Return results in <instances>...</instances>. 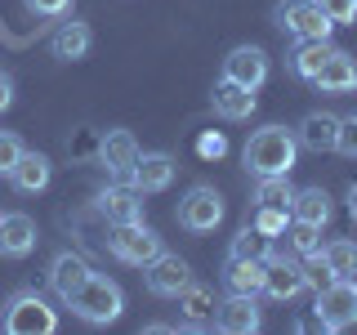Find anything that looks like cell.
<instances>
[{"label": "cell", "instance_id": "22", "mask_svg": "<svg viewBox=\"0 0 357 335\" xmlns=\"http://www.w3.org/2000/svg\"><path fill=\"white\" fill-rule=\"evenodd\" d=\"M223 282H228V290H237V295H259L264 290V260H232L228 255Z\"/></svg>", "mask_w": 357, "mask_h": 335}, {"label": "cell", "instance_id": "38", "mask_svg": "<svg viewBox=\"0 0 357 335\" xmlns=\"http://www.w3.org/2000/svg\"><path fill=\"white\" fill-rule=\"evenodd\" d=\"M349 215H353V219H357V184H353V188H349Z\"/></svg>", "mask_w": 357, "mask_h": 335}, {"label": "cell", "instance_id": "18", "mask_svg": "<svg viewBox=\"0 0 357 335\" xmlns=\"http://www.w3.org/2000/svg\"><path fill=\"white\" fill-rule=\"evenodd\" d=\"M94 273L89 268V260L85 255H76V251H63V255H54V264H50V286H54V295L59 299H67L76 286L85 282V277Z\"/></svg>", "mask_w": 357, "mask_h": 335}, {"label": "cell", "instance_id": "5", "mask_svg": "<svg viewBox=\"0 0 357 335\" xmlns=\"http://www.w3.org/2000/svg\"><path fill=\"white\" fill-rule=\"evenodd\" d=\"M273 18H277V27L290 31L295 40H326L331 27H335L317 0H282Z\"/></svg>", "mask_w": 357, "mask_h": 335}, {"label": "cell", "instance_id": "31", "mask_svg": "<svg viewBox=\"0 0 357 335\" xmlns=\"http://www.w3.org/2000/svg\"><path fill=\"white\" fill-rule=\"evenodd\" d=\"M286 223H290V215H286V210L255 206V228H259L264 237H282V232H286Z\"/></svg>", "mask_w": 357, "mask_h": 335}, {"label": "cell", "instance_id": "21", "mask_svg": "<svg viewBox=\"0 0 357 335\" xmlns=\"http://www.w3.org/2000/svg\"><path fill=\"white\" fill-rule=\"evenodd\" d=\"M290 219H304L312 228H326L331 223V197L321 188H304V193L290 197Z\"/></svg>", "mask_w": 357, "mask_h": 335}, {"label": "cell", "instance_id": "1", "mask_svg": "<svg viewBox=\"0 0 357 335\" xmlns=\"http://www.w3.org/2000/svg\"><path fill=\"white\" fill-rule=\"evenodd\" d=\"M295 156H299L295 134L286 126H264V130H255L250 139H245L241 161H245V170L255 179H264V174H290L295 170Z\"/></svg>", "mask_w": 357, "mask_h": 335}, {"label": "cell", "instance_id": "12", "mask_svg": "<svg viewBox=\"0 0 357 335\" xmlns=\"http://www.w3.org/2000/svg\"><path fill=\"white\" fill-rule=\"evenodd\" d=\"M215 327L228 331V335L259 331V304H255V295H237V290H232L223 304H215Z\"/></svg>", "mask_w": 357, "mask_h": 335}, {"label": "cell", "instance_id": "27", "mask_svg": "<svg viewBox=\"0 0 357 335\" xmlns=\"http://www.w3.org/2000/svg\"><path fill=\"white\" fill-rule=\"evenodd\" d=\"M268 246H273V237H264L255 223H245V228L232 237V260H268Z\"/></svg>", "mask_w": 357, "mask_h": 335}, {"label": "cell", "instance_id": "26", "mask_svg": "<svg viewBox=\"0 0 357 335\" xmlns=\"http://www.w3.org/2000/svg\"><path fill=\"white\" fill-rule=\"evenodd\" d=\"M331 59V45L326 40H299L295 59H290V67H295V76H304V81H312V76L321 72V63Z\"/></svg>", "mask_w": 357, "mask_h": 335}, {"label": "cell", "instance_id": "34", "mask_svg": "<svg viewBox=\"0 0 357 335\" xmlns=\"http://www.w3.org/2000/svg\"><path fill=\"white\" fill-rule=\"evenodd\" d=\"M335 148L357 156V112H353V117H340V143H335Z\"/></svg>", "mask_w": 357, "mask_h": 335}, {"label": "cell", "instance_id": "23", "mask_svg": "<svg viewBox=\"0 0 357 335\" xmlns=\"http://www.w3.org/2000/svg\"><path fill=\"white\" fill-rule=\"evenodd\" d=\"M174 299H178V308H183V318L192 322V327H210V322H215V295H210L206 286L188 282Z\"/></svg>", "mask_w": 357, "mask_h": 335}, {"label": "cell", "instance_id": "7", "mask_svg": "<svg viewBox=\"0 0 357 335\" xmlns=\"http://www.w3.org/2000/svg\"><path fill=\"white\" fill-rule=\"evenodd\" d=\"M178 223H183L188 232H215L223 223V197L210 184L188 188V197L178 201Z\"/></svg>", "mask_w": 357, "mask_h": 335}, {"label": "cell", "instance_id": "32", "mask_svg": "<svg viewBox=\"0 0 357 335\" xmlns=\"http://www.w3.org/2000/svg\"><path fill=\"white\" fill-rule=\"evenodd\" d=\"M18 156H22V139H18V134H0V174L14 170Z\"/></svg>", "mask_w": 357, "mask_h": 335}, {"label": "cell", "instance_id": "25", "mask_svg": "<svg viewBox=\"0 0 357 335\" xmlns=\"http://www.w3.org/2000/svg\"><path fill=\"white\" fill-rule=\"evenodd\" d=\"M290 197H295V188L286 184V174H264L259 188H255V206L286 210V215H290Z\"/></svg>", "mask_w": 357, "mask_h": 335}, {"label": "cell", "instance_id": "29", "mask_svg": "<svg viewBox=\"0 0 357 335\" xmlns=\"http://www.w3.org/2000/svg\"><path fill=\"white\" fill-rule=\"evenodd\" d=\"M321 228H312V223H304V219H290L286 223V246H290V255H312V251H321V237H317Z\"/></svg>", "mask_w": 357, "mask_h": 335}, {"label": "cell", "instance_id": "33", "mask_svg": "<svg viewBox=\"0 0 357 335\" xmlns=\"http://www.w3.org/2000/svg\"><path fill=\"white\" fill-rule=\"evenodd\" d=\"M321 9H326V18L340 27V22H353L357 18V0H317Z\"/></svg>", "mask_w": 357, "mask_h": 335}, {"label": "cell", "instance_id": "2", "mask_svg": "<svg viewBox=\"0 0 357 335\" xmlns=\"http://www.w3.org/2000/svg\"><path fill=\"white\" fill-rule=\"evenodd\" d=\"M63 304L72 308L81 322H89V327H107V322H116V318H121V308H126V295H121V286L112 282V277L89 273L85 282L63 299Z\"/></svg>", "mask_w": 357, "mask_h": 335}, {"label": "cell", "instance_id": "10", "mask_svg": "<svg viewBox=\"0 0 357 335\" xmlns=\"http://www.w3.org/2000/svg\"><path fill=\"white\" fill-rule=\"evenodd\" d=\"M304 290H308L304 264H295L290 255H282V260H264V295L295 299V295H304Z\"/></svg>", "mask_w": 357, "mask_h": 335}, {"label": "cell", "instance_id": "13", "mask_svg": "<svg viewBox=\"0 0 357 335\" xmlns=\"http://www.w3.org/2000/svg\"><path fill=\"white\" fill-rule=\"evenodd\" d=\"M36 251V219L14 210V215H0V255L22 260V255Z\"/></svg>", "mask_w": 357, "mask_h": 335}, {"label": "cell", "instance_id": "28", "mask_svg": "<svg viewBox=\"0 0 357 335\" xmlns=\"http://www.w3.org/2000/svg\"><path fill=\"white\" fill-rule=\"evenodd\" d=\"M321 255H326V264L335 268V277H357V241L335 237V241L321 246Z\"/></svg>", "mask_w": 357, "mask_h": 335}, {"label": "cell", "instance_id": "37", "mask_svg": "<svg viewBox=\"0 0 357 335\" xmlns=\"http://www.w3.org/2000/svg\"><path fill=\"white\" fill-rule=\"evenodd\" d=\"M9 103H14V76H9V72H0V112H5Z\"/></svg>", "mask_w": 357, "mask_h": 335}, {"label": "cell", "instance_id": "36", "mask_svg": "<svg viewBox=\"0 0 357 335\" xmlns=\"http://www.w3.org/2000/svg\"><path fill=\"white\" fill-rule=\"evenodd\" d=\"M223 148H228V143H223V134H215V130L201 134V143H197V152H201V156H223Z\"/></svg>", "mask_w": 357, "mask_h": 335}, {"label": "cell", "instance_id": "3", "mask_svg": "<svg viewBox=\"0 0 357 335\" xmlns=\"http://www.w3.org/2000/svg\"><path fill=\"white\" fill-rule=\"evenodd\" d=\"M0 327L9 335H54L59 331V313L50 308V299L36 290H18L0 313Z\"/></svg>", "mask_w": 357, "mask_h": 335}, {"label": "cell", "instance_id": "19", "mask_svg": "<svg viewBox=\"0 0 357 335\" xmlns=\"http://www.w3.org/2000/svg\"><path fill=\"white\" fill-rule=\"evenodd\" d=\"M50 174H54L50 156H40V152H27V148H22L18 165L9 170V179H14V188H18V193H45V188H50Z\"/></svg>", "mask_w": 357, "mask_h": 335}, {"label": "cell", "instance_id": "24", "mask_svg": "<svg viewBox=\"0 0 357 335\" xmlns=\"http://www.w3.org/2000/svg\"><path fill=\"white\" fill-rule=\"evenodd\" d=\"M54 59H67V63H72V59H85V54H89V27H85V22H63V27L59 31H54Z\"/></svg>", "mask_w": 357, "mask_h": 335}, {"label": "cell", "instance_id": "16", "mask_svg": "<svg viewBox=\"0 0 357 335\" xmlns=\"http://www.w3.org/2000/svg\"><path fill=\"white\" fill-rule=\"evenodd\" d=\"M295 139H299V148H308V152H335V143H340V117H331V112H308V117L299 121Z\"/></svg>", "mask_w": 357, "mask_h": 335}, {"label": "cell", "instance_id": "39", "mask_svg": "<svg viewBox=\"0 0 357 335\" xmlns=\"http://www.w3.org/2000/svg\"><path fill=\"white\" fill-rule=\"evenodd\" d=\"M353 282H357V277H353Z\"/></svg>", "mask_w": 357, "mask_h": 335}, {"label": "cell", "instance_id": "4", "mask_svg": "<svg viewBox=\"0 0 357 335\" xmlns=\"http://www.w3.org/2000/svg\"><path fill=\"white\" fill-rule=\"evenodd\" d=\"M107 251L116 255L121 264H134V268H148L156 255H161V237L148 228L143 219L134 223H112V237H107Z\"/></svg>", "mask_w": 357, "mask_h": 335}, {"label": "cell", "instance_id": "20", "mask_svg": "<svg viewBox=\"0 0 357 335\" xmlns=\"http://www.w3.org/2000/svg\"><path fill=\"white\" fill-rule=\"evenodd\" d=\"M210 103H215V112H219L223 121H245L255 112V89L232 85V81H219L215 94H210Z\"/></svg>", "mask_w": 357, "mask_h": 335}, {"label": "cell", "instance_id": "14", "mask_svg": "<svg viewBox=\"0 0 357 335\" xmlns=\"http://www.w3.org/2000/svg\"><path fill=\"white\" fill-rule=\"evenodd\" d=\"M188 282H192V268H188L178 255H156V260L148 264V290L152 295H178Z\"/></svg>", "mask_w": 357, "mask_h": 335}, {"label": "cell", "instance_id": "6", "mask_svg": "<svg viewBox=\"0 0 357 335\" xmlns=\"http://www.w3.org/2000/svg\"><path fill=\"white\" fill-rule=\"evenodd\" d=\"M317 322L326 331L357 327V282L353 277H335L331 286L317 290Z\"/></svg>", "mask_w": 357, "mask_h": 335}, {"label": "cell", "instance_id": "15", "mask_svg": "<svg viewBox=\"0 0 357 335\" xmlns=\"http://www.w3.org/2000/svg\"><path fill=\"white\" fill-rule=\"evenodd\" d=\"M312 85L321 89V94H349L357 89V59L344 50H331V59L321 63V72L312 76Z\"/></svg>", "mask_w": 357, "mask_h": 335}, {"label": "cell", "instance_id": "17", "mask_svg": "<svg viewBox=\"0 0 357 335\" xmlns=\"http://www.w3.org/2000/svg\"><path fill=\"white\" fill-rule=\"evenodd\" d=\"M98 215H103L107 223H134V219H143V193L139 188H107V193H98Z\"/></svg>", "mask_w": 357, "mask_h": 335}, {"label": "cell", "instance_id": "11", "mask_svg": "<svg viewBox=\"0 0 357 335\" xmlns=\"http://www.w3.org/2000/svg\"><path fill=\"white\" fill-rule=\"evenodd\" d=\"M174 156L170 152H139V161H134L130 170V184L139 188V193H165V188L174 184Z\"/></svg>", "mask_w": 357, "mask_h": 335}, {"label": "cell", "instance_id": "35", "mask_svg": "<svg viewBox=\"0 0 357 335\" xmlns=\"http://www.w3.org/2000/svg\"><path fill=\"white\" fill-rule=\"evenodd\" d=\"M27 9L40 18H59V14H67V0H27Z\"/></svg>", "mask_w": 357, "mask_h": 335}, {"label": "cell", "instance_id": "30", "mask_svg": "<svg viewBox=\"0 0 357 335\" xmlns=\"http://www.w3.org/2000/svg\"><path fill=\"white\" fill-rule=\"evenodd\" d=\"M304 282L312 286V290H321V286H331L335 282V268L326 264V255H321V251H312V255H304Z\"/></svg>", "mask_w": 357, "mask_h": 335}, {"label": "cell", "instance_id": "9", "mask_svg": "<svg viewBox=\"0 0 357 335\" xmlns=\"http://www.w3.org/2000/svg\"><path fill=\"white\" fill-rule=\"evenodd\" d=\"M98 161H103L107 174L130 179L134 161H139V139H134L130 130H107L103 139H98Z\"/></svg>", "mask_w": 357, "mask_h": 335}, {"label": "cell", "instance_id": "8", "mask_svg": "<svg viewBox=\"0 0 357 335\" xmlns=\"http://www.w3.org/2000/svg\"><path fill=\"white\" fill-rule=\"evenodd\" d=\"M223 81L245 85V89H259L268 81V54L255 50V45H237V50L223 59Z\"/></svg>", "mask_w": 357, "mask_h": 335}]
</instances>
